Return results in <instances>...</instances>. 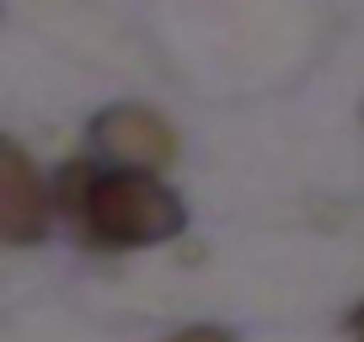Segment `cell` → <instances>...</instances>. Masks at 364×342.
Segmentation results:
<instances>
[{
	"instance_id": "3",
	"label": "cell",
	"mask_w": 364,
	"mask_h": 342,
	"mask_svg": "<svg viewBox=\"0 0 364 342\" xmlns=\"http://www.w3.org/2000/svg\"><path fill=\"white\" fill-rule=\"evenodd\" d=\"M91 134H97V145H102V155H113L118 166L129 171H161L171 155H177V139H171L166 118L150 113V107H107L97 123H91Z\"/></svg>"
},
{
	"instance_id": "4",
	"label": "cell",
	"mask_w": 364,
	"mask_h": 342,
	"mask_svg": "<svg viewBox=\"0 0 364 342\" xmlns=\"http://www.w3.org/2000/svg\"><path fill=\"white\" fill-rule=\"evenodd\" d=\"M171 342H230V331L225 326H188V331H177Z\"/></svg>"
},
{
	"instance_id": "1",
	"label": "cell",
	"mask_w": 364,
	"mask_h": 342,
	"mask_svg": "<svg viewBox=\"0 0 364 342\" xmlns=\"http://www.w3.org/2000/svg\"><path fill=\"white\" fill-rule=\"evenodd\" d=\"M65 204L86 219V230L107 246H156L182 230V198L139 171L91 177L86 166H65Z\"/></svg>"
},
{
	"instance_id": "2",
	"label": "cell",
	"mask_w": 364,
	"mask_h": 342,
	"mask_svg": "<svg viewBox=\"0 0 364 342\" xmlns=\"http://www.w3.org/2000/svg\"><path fill=\"white\" fill-rule=\"evenodd\" d=\"M48 230V187L38 177L33 155L11 139H0V241L33 246Z\"/></svg>"
},
{
	"instance_id": "5",
	"label": "cell",
	"mask_w": 364,
	"mask_h": 342,
	"mask_svg": "<svg viewBox=\"0 0 364 342\" xmlns=\"http://www.w3.org/2000/svg\"><path fill=\"white\" fill-rule=\"evenodd\" d=\"M353 342H364V310L353 316Z\"/></svg>"
}]
</instances>
